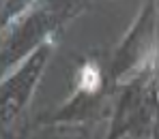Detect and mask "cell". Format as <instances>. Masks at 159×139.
Segmentation results:
<instances>
[{
  "instance_id": "obj_1",
  "label": "cell",
  "mask_w": 159,
  "mask_h": 139,
  "mask_svg": "<svg viewBox=\"0 0 159 139\" xmlns=\"http://www.w3.org/2000/svg\"><path fill=\"white\" fill-rule=\"evenodd\" d=\"M99 71H97V66H93V64H88V66H84V71H82V88L86 90V92H95L97 88H99Z\"/></svg>"
}]
</instances>
